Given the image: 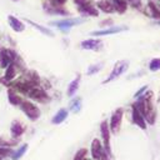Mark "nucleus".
Segmentation results:
<instances>
[{
	"instance_id": "f704fd0d",
	"label": "nucleus",
	"mask_w": 160,
	"mask_h": 160,
	"mask_svg": "<svg viewBox=\"0 0 160 160\" xmlns=\"http://www.w3.org/2000/svg\"><path fill=\"white\" fill-rule=\"evenodd\" d=\"M11 1H19V0H11Z\"/></svg>"
},
{
	"instance_id": "412c9836",
	"label": "nucleus",
	"mask_w": 160,
	"mask_h": 160,
	"mask_svg": "<svg viewBox=\"0 0 160 160\" xmlns=\"http://www.w3.org/2000/svg\"><path fill=\"white\" fill-rule=\"evenodd\" d=\"M98 8L101 11H104V12H111V11H114V8H112V4H111L110 0H100L98 2Z\"/></svg>"
},
{
	"instance_id": "2eb2a0df",
	"label": "nucleus",
	"mask_w": 160,
	"mask_h": 160,
	"mask_svg": "<svg viewBox=\"0 0 160 160\" xmlns=\"http://www.w3.org/2000/svg\"><path fill=\"white\" fill-rule=\"evenodd\" d=\"M44 10L48 12V14H50V15H66L68 14V11L65 10V9H62V8H60V6H54V5H51V4H44Z\"/></svg>"
},
{
	"instance_id": "1a4fd4ad",
	"label": "nucleus",
	"mask_w": 160,
	"mask_h": 160,
	"mask_svg": "<svg viewBox=\"0 0 160 160\" xmlns=\"http://www.w3.org/2000/svg\"><path fill=\"white\" fill-rule=\"evenodd\" d=\"M105 150L102 149L101 146V142L99 139H94L92 142H91V155H92V159L94 160H100L101 156L104 155Z\"/></svg>"
},
{
	"instance_id": "7c9ffc66",
	"label": "nucleus",
	"mask_w": 160,
	"mask_h": 160,
	"mask_svg": "<svg viewBox=\"0 0 160 160\" xmlns=\"http://www.w3.org/2000/svg\"><path fill=\"white\" fill-rule=\"evenodd\" d=\"M126 2H129L132 8H135V9H140V5H141V1L140 0H125Z\"/></svg>"
},
{
	"instance_id": "5701e85b",
	"label": "nucleus",
	"mask_w": 160,
	"mask_h": 160,
	"mask_svg": "<svg viewBox=\"0 0 160 160\" xmlns=\"http://www.w3.org/2000/svg\"><path fill=\"white\" fill-rule=\"evenodd\" d=\"M28 148H29V146H28V144H25V145H22L21 148H19L16 151H14V152L11 154V159H12V160H19V159H20V158L26 152Z\"/></svg>"
},
{
	"instance_id": "20e7f679",
	"label": "nucleus",
	"mask_w": 160,
	"mask_h": 160,
	"mask_svg": "<svg viewBox=\"0 0 160 160\" xmlns=\"http://www.w3.org/2000/svg\"><path fill=\"white\" fill-rule=\"evenodd\" d=\"M128 61L126 60H122V61H119V62H116L115 64V66H114V69H112V71H111V74L105 79V81H104V84H106V82H110V81H112V80H115L116 78H119L121 74H124L125 71H126V69H128Z\"/></svg>"
},
{
	"instance_id": "f8f14e48",
	"label": "nucleus",
	"mask_w": 160,
	"mask_h": 160,
	"mask_svg": "<svg viewBox=\"0 0 160 160\" xmlns=\"http://www.w3.org/2000/svg\"><path fill=\"white\" fill-rule=\"evenodd\" d=\"M80 46L85 50H99L101 48V41L98 40V39H88V40H84Z\"/></svg>"
},
{
	"instance_id": "f257e3e1",
	"label": "nucleus",
	"mask_w": 160,
	"mask_h": 160,
	"mask_svg": "<svg viewBox=\"0 0 160 160\" xmlns=\"http://www.w3.org/2000/svg\"><path fill=\"white\" fill-rule=\"evenodd\" d=\"M19 106H20V109L25 112V115H26L30 120L35 121V120H38V119L40 118V109H39L36 105H34L32 102H30V101H28V100H22Z\"/></svg>"
},
{
	"instance_id": "393cba45",
	"label": "nucleus",
	"mask_w": 160,
	"mask_h": 160,
	"mask_svg": "<svg viewBox=\"0 0 160 160\" xmlns=\"http://www.w3.org/2000/svg\"><path fill=\"white\" fill-rule=\"evenodd\" d=\"M28 22L29 24H31L34 28H36V29H39L41 32H44V34H46V35H49V36H52L54 34H52V31L51 30H49V29H46V28H44V26H41V25H39V24H36V22H34V21H31V20H28Z\"/></svg>"
},
{
	"instance_id": "c85d7f7f",
	"label": "nucleus",
	"mask_w": 160,
	"mask_h": 160,
	"mask_svg": "<svg viewBox=\"0 0 160 160\" xmlns=\"http://www.w3.org/2000/svg\"><path fill=\"white\" fill-rule=\"evenodd\" d=\"M11 154H12L11 149H9V148H0V160H4L6 156H9Z\"/></svg>"
},
{
	"instance_id": "a211bd4d",
	"label": "nucleus",
	"mask_w": 160,
	"mask_h": 160,
	"mask_svg": "<svg viewBox=\"0 0 160 160\" xmlns=\"http://www.w3.org/2000/svg\"><path fill=\"white\" fill-rule=\"evenodd\" d=\"M15 75H16V69H15V66H14V64L11 62L8 68H6V71H5V75H4V80L5 81H8V82H10V81H12L14 79H15Z\"/></svg>"
},
{
	"instance_id": "e433bc0d",
	"label": "nucleus",
	"mask_w": 160,
	"mask_h": 160,
	"mask_svg": "<svg viewBox=\"0 0 160 160\" xmlns=\"http://www.w3.org/2000/svg\"><path fill=\"white\" fill-rule=\"evenodd\" d=\"M85 160H90V159H85Z\"/></svg>"
},
{
	"instance_id": "72a5a7b5",
	"label": "nucleus",
	"mask_w": 160,
	"mask_h": 160,
	"mask_svg": "<svg viewBox=\"0 0 160 160\" xmlns=\"http://www.w3.org/2000/svg\"><path fill=\"white\" fill-rule=\"evenodd\" d=\"M100 160H109V155L106 154V151L104 152V155L101 156V159H100Z\"/></svg>"
},
{
	"instance_id": "dca6fc26",
	"label": "nucleus",
	"mask_w": 160,
	"mask_h": 160,
	"mask_svg": "<svg viewBox=\"0 0 160 160\" xmlns=\"http://www.w3.org/2000/svg\"><path fill=\"white\" fill-rule=\"evenodd\" d=\"M148 10H149V16L160 19V4H155L152 1H149Z\"/></svg>"
},
{
	"instance_id": "bb28decb",
	"label": "nucleus",
	"mask_w": 160,
	"mask_h": 160,
	"mask_svg": "<svg viewBox=\"0 0 160 160\" xmlns=\"http://www.w3.org/2000/svg\"><path fill=\"white\" fill-rule=\"evenodd\" d=\"M80 108H81V99H75L70 105V110L74 112H78L80 110Z\"/></svg>"
},
{
	"instance_id": "c756f323",
	"label": "nucleus",
	"mask_w": 160,
	"mask_h": 160,
	"mask_svg": "<svg viewBox=\"0 0 160 160\" xmlns=\"http://www.w3.org/2000/svg\"><path fill=\"white\" fill-rule=\"evenodd\" d=\"M100 69H101V65H100V64L94 65V66H90V68H89V70H88V75H92V74L98 72Z\"/></svg>"
},
{
	"instance_id": "39448f33",
	"label": "nucleus",
	"mask_w": 160,
	"mask_h": 160,
	"mask_svg": "<svg viewBox=\"0 0 160 160\" xmlns=\"http://www.w3.org/2000/svg\"><path fill=\"white\" fill-rule=\"evenodd\" d=\"M84 22V19L80 18H71V19H64V20H59V21H52L51 25H55L56 28H59L60 30H68L75 25H79Z\"/></svg>"
},
{
	"instance_id": "473e14b6",
	"label": "nucleus",
	"mask_w": 160,
	"mask_h": 160,
	"mask_svg": "<svg viewBox=\"0 0 160 160\" xmlns=\"http://www.w3.org/2000/svg\"><path fill=\"white\" fill-rule=\"evenodd\" d=\"M145 90H146V86H144V88H142V89H140V90H139V91H136V94H135V95H134V96H135V98H138V99H139V98H140V96H141V94H142V92H144V91H145Z\"/></svg>"
},
{
	"instance_id": "f3484780",
	"label": "nucleus",
	"mask_w": 160,
	"mask_h": 160,
	"mask_svg": "<svg viewBox=\"0 0 160 160\" xmlns=\"http://www.w3.org/2000/svg\"><path fill=\"white\" fill-rule=\"evenodd\" d=\"M111 4H112V8L114 10H116L118 12H125L126 9H128V2L125 0H110Z\"/></svg>"
},
{
	"instance_id": "7ed1b4c3",
	"label": "nucleus",
	"mask_w": 160,
	"mask_h": 160,
	"mask_svg": "<svg viewBox=\"0 0 160 160\" xmlns=\"http://www.w3.org/2000/svg\"><path fill=\"white\" fill-rule=\"evenodd\" d=\"M18 58L16 52L10 49H0V68H8Z\"/></svg>"
},
{
	"instance_id": "4468645a",
	"label": "nucleus",
	"mask_w": 160,
	"mask_h": 160,
	"mask_svg": "<svg viewBox=\"0 0 160 160\" xmlns=\"http://www.w3.org/2000/svg\"><path fill=\"white\" fill-rule=\"evenodd\" d=\"M24 130H25V128H24V125H22L20 121L15 120V121H12V122H11L10 132H11V136H12L14 139H15V138H20V136L22 135Z\"/></svg>"
},
{
	"instance_id": "f03ea898",
	"label": "nucleus",
	"mask_w": 160,
	"mask_h": 160,
	"mask_svg": "<svg viewBox=\"0 0 160 160\" xmlns=\"http://www.w3.org/2000/svg\"><path fill=\"white\" fill-rule=\"evenodd\" d=\"M26 95H28L30 99H32V100H35V101H39V102H46V101L49 100V96H48V94L45 92V90L41 89V88L38 86V85L30 88L29 91L26 92Z\"/></svg>"
},
{
	"instance_id": "6e6552de",
	"label": "nucleus",
	"mask_w": 160,
	"mask_h": 160,
	"mask_svg": "<svg viewBox=\"0 0 160 160\" xmlns=\"http://www.w3.org/2000/svg\"><path fill=\"white\" fill-rule=\"evenodd\" d=\"M78 10L80 12L85 14V15H92V16H98L99 15V11L94 8V5H92V2L90 0H86V1H84L81 4H79L78 5Z\"/></svg>"
},
{
	"instance_id": "b1692460",
	"label": "nucleus",
	"mask_w": 160,
	"mask_h": 160,
	"mask_svg": "<svg viewBox=\"0 0 160 160\" xmlns=\"http://www.w3.org/2000/svg\"><path fill=\"white\" fill-rule=\"evenodd\" d=\"M16 140L15 139H5L2 136H0V148H10L16 145Z\"/></svg>"
},
{
	"instance_id": "9d476101",
	"label": "nucleus",
	"mask_w": 160,
	"mask_h": 160,
	"mask_svg": "<svg viewBox=\"0 0 160 160\" xmlns=\"http://www.w3.org/2000/svg\"><path fill=\"white\" fill-rule=\"evenodd\" d=\"M132 121H134V124H135L136 126H139L140 129H142V130L146 129V121H145L144 116L141 115V112H140L134 105H132Z\"/></svg>"
},
{
	"instance_id": "c9c22d12",
	"label": "nucleus",
	"mask_w": 160,
	"mask_h": 160,
	"mask_svg": "<svg viewBox=\"0 0 160 160\" xmlns=\"http://www.w3.org/2000/svg\"><path fill=\"white\" fill-rule=\"evenodd\" d=\"M156 1H158V2H159V4H160V0H156Z\"/></svg>"
},
{
	"instance_id": "423d86ee",
	"label": "nucleus",
	"mask_w": 160,
	"mask_h": 160,
	"mask_svg": "<svg viewBox=\"0 0 160 160\" xmlns=\"http://www.w3.org/2000/svg\"><path fill=\"white\" fill-rule=\"evenodd\" d=\"M100 131H101V136H102V140H104L105 151H106L108 155H110V152H111V149H110V129H109V125H108L106 121L101 122Z\"/></svg>"
},
{
	"instance_id": "a878e982",
	"label": "nucleus",
	"mask_w": 160,
	"mask_h": 160,
	"mask_svg": "<svg viewBox=\"0 0 160 160\" xmlns=\"http://www.w3.org/2000/svg\"><path fill=\"white\" fill-rule=\"evenodd\" d=\"M149 69H150L151 71H158V70H160V59H159V58L152 59V60L150 61V64H149Z\"/></svg>"
},
{
	"instance_id": "ddd939ff",
	"label": "nucleus",
	"mask_w": 160,
	"mask_h": 160,
	"mask_svg": "<svg viewBox=\"0 0 160 160\" xmlns=\"http://www.w3.org/2000/svg\"><path fill=\"white\" fill-rule=\"evenodd\" d=\"M8 21H9L10 28H11L15 32H21V31L25 30V25H24V22L20 21L19 19H16L15 16H11V15H10V16L8 18Z\"/></svg>"
},
{
	"instance_id": "2f4dec72",
	"label": "nucleus",
	"mask_w": 160,
	"mask_h": 160,
	"mask_svg": "<svg viewBox=\"0 0 160 160\" xmlns=\"http://www.w3.org/2000/svg\"><path fill=\"white\" fill-rule=\"evenodd\" d=\"M66 0H50V4L54 6H61L62 4H65Z\"/></svg>"
},
{
	"instance_id": "4be33fe9",
	"label": "nucleus",
	"mask_w": 160,
	"mask_h": 160,
	"mask_svg": "<svg viewBox=\"0 0 160 160\" xmlns=\"http://www.w3.org/2000/svg\"><path fill=\"white\" fill-rule=\"evenodd\" d=\"M79 82H80V76H76V79H74L69 84V88H68V95L69 96H72L76 92V90L79 89Z\"/></svg>"
},
{
	"instance_id": "cd10ccee",
	"label": "nucleus",
	"mask_w": 160,
	"mask_h": 160,
	"mask_svg": "<svg viewBox=\"0 0 160 160\" xmlns=\"http://www.w3.org/2000/svg\"><path fill=\"white\" fill-rule=\"evenodd\" d=\"M86 154H88V150L86 149H80L75 156H74V160H85L86 159Z\"/></svg>"
},
{
	"instance_id": "9b49d317",
	"label": "nucleus",
	"mask_w": 160,
	"mask_h": 160,
	"mask_svg": "<svg viewBox=\"0 0 160 160\" xmlns=\"http://www.w3.org/2000/svg\"><path fill=\"white\" fill-rule=\"evenodd\" d=\"M128 30L126 26H112L109 29H104V30H98V31H92L91 35L94 36H100V35H110V34H116L120 31H125Z\"/></svg>"
},
{
	"instance_id": "0eeeda50",
	"label": "nucleus",
	"mask_w": 160,
	"mask_h": 160,
	"mask_svg": "<svg viewBox=\"0 0 160 160\" xmlns=\"http://www.w3.org/2000/svg\"><path fill=\"white\" fill-rule=\"evenodd\" d=\"M121 119H122V110H121V109H116L115 112H114L112 116H111L110 126H109V129H110L114 134H116V132L119 131L120 124H121Z\"/></svg>"
},
{
	"instance_id": "6ab92c4d",
	"label": "nucleus",
	"mask_w": 160,
	"mask_h": 160,
	"mask_svg": "<svg viewBox=\"0 0 160 160\" xmlns=\"http://www.w3.org/2000/svg\"><path fill=\"white\" fill-rule=\"evenodd\" d=\"M8 98H9V101H10L11 105H20L21 101H22V99H21V98L16 94V91L12 90V89H9V90H8Z\"/></svg>"
},
{
	"instance_id": "aec40b11",
	"label": "nucleus",
	"mask_w": 160,
	"mask_h": 160,
	"mask_svg": "<svg viewBox=\"0 0 160 160\" xmlns=\"http://www.w3.org/2000/svg\"><path fill=\"white\" fill-rule=\"evenodd\" d=\"M68 118V110L66 109H60L52 118V124H61L65 119Z\"/></svg>"
}]
</instances>
